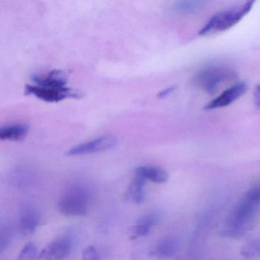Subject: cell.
Returning a JSON list of instances; mask_svg holds the SVG:
<instances>
[{
	"mask_svg": "<svg viewBox=\"0 0 260 260\" xmlns=\"http://www.w3.org/2000/svg\"><path fill=\"white\" fill-rule=\"evenodd\" d=\"M92 198V192L85 185H73L60 198L58 211L66 217L86 216L90 210Z\"/></svg>",
	"mask_w": 260,
	"mask_h": 260,
	"instance_id": "obj_1",
	"label": "cell"
},
{
	"mask_svg": "<svg viewBox=\"0 0 260 260\" xmlns=\"http://www.w3.org/2000/svg\"><path fill=\"white\" fill-rule=\"evenodd\" d=\"M254 1H248L240 5L218 12L199 31L201 36L210 35L227 31L237 25L246 15L249 14L254 5Z\"/></svg>",
	"mask_w": 260,
	"mask_h": 260,
	"instance_id": "obj_2",
	"label": "cell"
},
{
	"mask_svg": "<svg viewBox=\"0 0 260 260\" xmlns=\"http://www.w3.org/2000/svg\"><path fill=\"white\" fill-rule=\"evenodd\" d=\"M237 78L233 69L223 66H210L200 70L194 77V83L209 94L216 93L221 85Z\"/></svg>",
	"mask_w": 260,
	"mask_h": 260,
	"instance_id": "obj_3",
	"label": "cell"
},
{
	"mask_svg": "<svg viewBox=\"0 0 260 260\" xmlns=\"http://www.w3.org/2000/svg\"><path fill=\"white\" fill-rule=\"evenodd\" d=\"M27 95H33L47 102H58L67 98H80L83 95L80 91L70 87H46L38 85H27Z\"/></svg>",
	"mask_w": 260,
	"mask_h": 260,
	"instance_id": "obj_4",
	"label": "cell"
},
{
	"mask_svg": "<svg viewBox=\"0 0 260 260\" xmlns=\"http://www.w3.org/2000/svg\"><path fill=\"white\" fill-rule=\"evenodd\" d=\"M117 137L113 135H105L85 143L73 146L67 151V156H80L99 153L111 150L117 145Z\"/></svg>",
	"mask_w": 260,
	"mask_h": 260,
	"instance_id": "obj_5",
	"label": "cell"
},
{
	"mask_svg": "<svg viewBox=\"0 0 260 260\" xmlns=\"http://www.w3.org/2000/svg\"><path fill=\"white\" fill-rule=\"evenodd\" d=\"M248 86L245 82H239L230 86L228 89L223 91L219 95L209 101L206 105L204 109L212 110V109H221L228 107L234 101L241 98L247 90Z\"/></svg>",
	"mask_w": 260,
	"mask_h": 260,
	"instance_id": "obj_6",
	"label": "cell"
},
{
	"mask_svg": "<svg viewBox=\"0 0 260 260\" xmlns=\"http://www.w3.org/2000/svg\"><path fill=\"white\" fill-rule=\"evenodd\" d=\"M256 206L257 204L249 201L244 197V198L236 206L231 216L229 217L228 224L231 228L240 231L241 228L246 226L253 218Z\"/></svg>",
	"mask_w": 260,
	"mask_h": 260,
	"instance_id": "obj_7",
	"label": "cell"
},
{
	"mask_svg": "<svg viewBox=\"0 0 260 260\" xmlns=\"http://www.w3.org/2000/svg\"><path fill=\"white\" fill-rule=\"evenodd\" d=\"M72 241L68 237L63 236L50 242L40 253L44 260H63L70 253Z\"/></svg>",
	"mask_w": 260,
	"mask_h": 260,
	"instance_id": "obj_8",
	"label": "cell"
},
{
	"mask_svg": "<svg viewBox=\"0 0 260 260\" xmlns=\"http://www.w3.org/2000/svg\"><path fill=\"white\" fill-rule=\"evenodd\" d=\"M40 224L38 212L32 207H26L19 218V229L23 235H31L35 232Z\"/></svg>",
	"mask_w": 260,
	"mask_h": 260,
	"instance_id": "obj_9",
	"label": "cell"
},
{
	"mask_svg": "<svg viewBox=\"0 0 260 260\" xmlns=\"http://www.w3.org/2000/svg\"><path fill=\"white\" fill-rule=\"evenodd\" d=\"M159 220L160 215L158 213L147 214L140 217L131 229V240L146 237L150 232L152 227L156 225Z\"/></svg>",
	"mask_w": 260,
	"mask_h": 260,
	"instance_id": "obj_10",
	"label": "cell"
},
{
	"mask_svg": "<svg viewBox=\"0 0 260 260\" xmlns=\"http://www.w3.org/2000/svg\"><path fill=\"white\" fill-rule=\"evenodd\" d=\"M34 84L46 87H67V78L65 73L60 70H54L44 77H37L33 79Z\"/></svg>",
	"mask_w": 260,
	"mask_h": 260,
	"instance_id": "obj_11",
	"label": "cell"
},
{
	"mask_svg": "<svg viewBox=\"0 0 260 260\" xmlns=\"http://www.w3.org/2000/svg\"><path fill=\"white\" fill-rule=\"evenodd\" d=\"M146 182V179L135 174V177L131 181L125 193V198L128 201L137 204L143 203L145 200L144 189Z\"/></svg>",
	"mask_w": 260,
	"mask_h": 260,
	"instance_id": "obj_12",
	"label": "cell"
},
{
	"mask_svg": "<svg viewBox=\"0 0 260 260\" xmlns=\"http://www.w3.org/2000/svg\"><path fill=\"white\" fill-rule=\"evenodd\" d=\"M136 175L141 176L146 180H150L158 184L164 183L169 179V175L167 171L160 167L151 166H141L137 167Z\"/></svg>",
	"mask_w": 260,
	"mask_h": 260,
	"instance_id": "obj_13",
	"label": "cell"
},
{
	"mask_svg": "<svg viewBox=\"0 0 260 260\" xmlns=\"http://www.w3.org/2000/svg\"><path fill=\"white\" fill-rule=\"evenodd\" d=\"M29 127L26 124L8 125L0 129V139L3 140H19L28 134Z\"/></svg>",
	"mask_w": 260,
	"mask_h": 260,
	"instance_id": "obj_14",
	"label": "cell"
},
{
	"mask_svg": "<svg viewBox=\"0 0 260 260\" xmlns=\"http://www.w3.org/2000/svg\"><path fill=\"white\" fill-rule=\"evenodd\" d=\"M177 250V242L173 238H166L155 246L150 255L157 258H168L173 256Z\"/></svg>",
	"mask_w": 260,
	"mask_h": 260,
	"instance_id": "obj_15",
	"label": "cell"
},
{
	"mask_svg": "<svg viewBox=\"0 0 260 260\" xmlns=\"http://www.w3.org/2000/svg\"><path fill=\"white\" fill-rule=\"evenodd\" d=\"M203 2L201 1H180L175 4L174 10L176 12L182 13H192L201 7Z\"/></svg>",
	"mask_w": 260,
	"mask_h": 260,
	"instance_id": "obj_16",
	"label": "cell"
},
{
	"mask_svg": "<svg viewBox=\"0 0 260 260\" xmlns=\"http://www.w3.org/2000/svg\"><path fill=\"white\" fill-rule=\"evenodd\" d=\"M37 248L33 243H28L23 246L19 252L17 260H35L37 258Z\"/></svg>",
	"mask_w": 260,
	"mask_h": 260,
	"instance_id": "obj_17",
	"label": "cell"
},
{
	"mask_svg": "<svg viewBox=\"0 0 260 260\" xmlns=\"http://www.w3.org/2000/svg\"><path fill=\"white\" fill-rule=\"evenodd\" d=\"M83 260H99L98 251L94 246H89L83 249L82 253Z\"/></svg>",
	"mask_w": 260,
	"mask_h": 260,
	"instance_id": "obj_18",
	"label": "cell"
},
{
	"mask_svg": "<svg viewBox=\"0 0 260 260\" xmlns=\"http://www.w3.org/2000/svg\"><path fill=\"white\" fill-rule=\"evenodd\" d=\"M245 198L258 204L260 202V186L252 188L250 190L248 191L245 195Z\"/></svg>",
	"mask_w": 260,
	"mask_h": 260,
	"instance_id": "obj_19",
	"label": "cell"
},
{
	"mask_svg": "<svg viewBox=\"0 0 260 260\" xmlns=\"http://www.w3.org/2000/svg\"><path fill=\"white\" fill-rule=\"evenodd\" d=\"M11 240V233L8 229L4 230L0 233V249L4 251L10 244Z\"/></svg>",
	"mask_w": 260,
	"mask_h": 260,
	"instance_id": "obj_20",
	"label": "cell"
},
{
	"mask_svg": "<svg viewBox=\"0 0 260 260\" xmlns=\"http://www.w3.org/2000/svg\"><path fill=\"white\" fill-rule=\"evenodd\" d=\"M244 233L241 231H237V230H230V231H225L223 232L222 234L224 237H233V238H236V237H240L243 236Z\"/></svg>",
	"mask_w": 260,
	"mask_h": 260,
	"instance_id": "obj_21",
	"label": "cell"
},
{
	"mask_svg": "<svg viewBox=\"0 0 260 260\" xmlns=\"http://www.w3.org/2000/svg\"><path fill=\"white\" fill-rule=\"evenodd\" d=\"M249 249L253 253V255L257 254L260 256V240H252L251 242Z\"/></svg>",
	"mask_w": 260,
	"mask_h": 260,
	"instance_id": "obj_22",
	"label": "cell"
},
{
	"mask_svg": "<svg viewBox=\"0 0 260 260\" xmlns=\"http://www.w3.org/2000/svg\"><path fill=\"white\" fill-rule=\"evenodd\" d=\"M253 100L255 106L260 108V84L258 85L254 89Z\"/></svg>",
	"mask_w": 260,
	"mask_h": 260,
	"instance_id": "obj_23",
	"label": "cell"
},
{
	"mask_svg": "<svg viewBox=\"0 0 260 260\" xmlns=\"http://www.w3.org/2000/svg\"><path fill=\"white\" fill-rule=\"evenodd\" d=\"M175 86H171V87L167 88V89H164V90L161 91L158 93V96L159 98H164V97L167 96V95H170V93L173 92L175 90Z\"/></svg>",
	"mask_w": 260,
	"mask_h": 260,
	"instance_id": "obj_24",
	"label": "cell"
}]
</instances>
